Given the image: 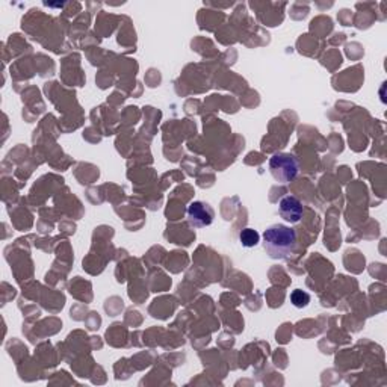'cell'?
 <instances>
[{
  "label": "cell",
  "instance_id": "obj_6",
  "mask_svg": "<svg viewBox=\"0 0 387 387\" xmlns=\"http://www.w3.org/2000/svg\"><path fill=\"white\" fill-rule=\"evenodd\" d=\"M289 299H290V303L294 304V308L304 309V308H308L310 303V295L303 289H295L290 292Z\"/></svg>",
  "mask_w": 387,
  "mask_h": 387
},
{
  "label": "cell",
  "instance_id": "obj_3",
  "mask_svg": "<svg viewBox=\"0 0 387 387\" xmlns=\"http://www.w3.org/2000/svg\"><path fill=\"white\" fill-rule=\"evenodd\" d=\"M188 223L194 229H204L214 223L215 210L206 201H192L188 206Z\"/></svg>",
  "mask_w": 387,
  "mask_h": 387
},
{
  "label": "cell",
  "instance_id": "obj_4",
  "mask_svg": "<svg viewBox=\"0 0 387 387\" xmlns=\"http://www.w3.org/2000/svg\"><path fill=\"white\" fill-rule=\"evenodd\" d=\"M279 212H280V216L283 218L284 221H288L290 224H295V223H299V220L303 218L304 208H303V203L299 201L297 197L288 195V197H284V199L280 200Z\"/></svg>",
  "mask_w": 387,
  "mask_h": 387
},
{
  "label": "cell",
  "instance_id": "obj_2",
  "mask_svg": "<svg viewBox=\"0 0 387 387\" xmlns=\"http://www.w3.org/2000/svg\"><path fill=\"white\" fill-rule=\"evenodd\" d=\"M269 171L279 184H289L299 173V164L290 153H275L269 159Z\"/></svg>",
  "mask_w": 387,
  "mask_h": 387
},
{
  "label": "cell",
  "instance_id": "obj_5",
  "mask_svg": "<svg viewBox=\"0 0 387 387\" xmlns=\"http://www.w3.org/2000/svg\"><path fill=\"white\" fill-rule=\"evenodd\" d=\"M239 242L245 248H253L260 242V235L254 229H244L239 233Z\"/></svg>",
  "mask_w": 387,
  "mask_h": 387
},
{
  "label": "cell",
  "instance_id": "obj_1",
  "mask_svg": "<svg viewBox=\"0 0 387 387\" xmlns=\"http://www.w3.org/2000/svg\"><path fill=\"white\" fill-rule=\"evenodd\" d=\"M264 248L271 259H289L297 250V232L284 224H273L264 232Z\"/></svg>",
  "mask_w": 387,
  "mask_h": 387
}]
</instances>
